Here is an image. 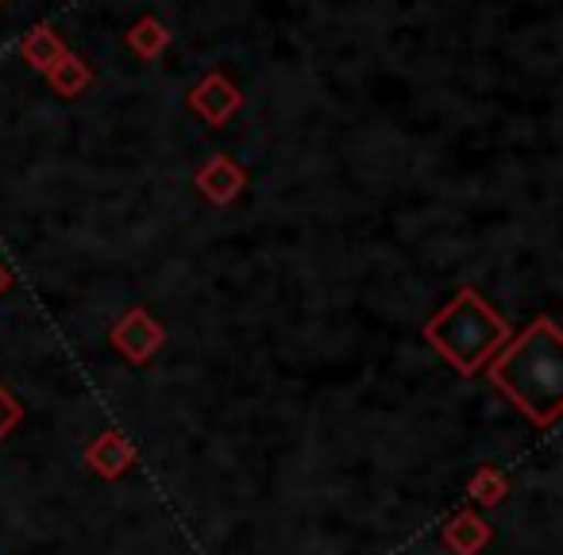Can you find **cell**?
Wrapping results in <instances>:
<instances>
[{
  "mask_svg": "<svg viewBox=\"0 0 563 555\" xmlns=\"http://www.w3.org/2000/svg\"><path fill=\"white\" fill-rule=\"evenodd\" d=\"M494 386L506 390L525 413L552 421L560 409V336L552 321H537L490 370Z\"/></svg>",
  "mask_w": 563,
  "mask_h": 555,
  "instance_id": "6da1fadb",
  "label": "cell"
},
{
  "mask_svg": "<svg viewBox=\"0 0 563 555\" xmlns=\"http://www.w3.org/2000/svg\"><path fill=\"white\" fill-rule=\"evenodd\" d=\"M506 336H509V329L490 313V306H486L475 290H463L460 298L429 324V340L463 370V375H471Z\"/></svg>",
  "mask_w": 563,
  "mask_h": 555,
  "instance_id": "7a4b0ae2",
  "label": "cell"
},
{
  "mask_svg": "<svg viewBox=\"0 0 563 555\" xmlns=\"http://www.w3.org/2000/svg\"><path fill=\"white\" fill-rule=\"evenodd\" d=\"M240 101H243V93L220 70L205 74V78L194 86V93H189V109H194L197 116H201L205 124H212V127L224 124V120L240 109Z\"/></svg>",
  "mask_w": 563,
  "mask_h": 555,
  "instance_id": "3957f363",
  "label": "cell"
},
{
  "mask_svg": "<svg viewBox=\"0 0 563 555\" xmlns=\"http://www.w3.org/2000/svg\"><path fill=\"white\" fill-rule=\"evenodd\" d=\"M197 186L205 189V193L212 197V201H232L235 193H240V186H243V170L232 163L228 155H212L209 163L197 170Z\"/></svg>",
  "mask_w": 563,
  "mask_h": 555,
  "instance_id": "277c9868",
  "label": "cell"
},
{
  "mask_svg": "<svg viewBox=\"0 0 563 555\" xmlns=\"http://www.w3.org/2000/svg\"><path fill=\"white\" fill-rule=\"evenodd\" d=\"M20 55H24L27 66H35V70L47 74L51 66H55L58 58L66 55V43L58 40L51 27H32V32L24 35V43H20Z\"/></svg>",
  "mask_w": 563,
  "mask_h": 555,
  "instance_id": "5b68a950",
  "label": "cell"
},
{
  "mask_svg": "<svg viewBox=\"0 0 563 555\" xmlns=\"http://www.w3.org/2000/svg\"><path fill=\"white\" fill-rule=\"evenodd\" d=\"M47 81H51V89H55V93L78 97V93H86V89L93 86V70H89L78 55H70V51H66V55L47 70Z\"/></svg>",
  "mask_w": 563,
  "mask_h": 555,
  "instance_id": "8992f818",
  "label": "cell"
},
{
  "mask_svg": "<svg viewBox=\"0 0 563 555\" xmlns=\"http://www.w3.org/2000/svg\"><path fill=\"white\" fill-rule=\"evenodd\" d=\"M112 340H117V344L124 347V352L132 355V359H143V355H147L151 347H155L163 336H158V329L147 321V313H140V309H135V313L124 317V324H120V329L112 332Z\"/></svg>",
  "mask_w": 563,
  "mask_h": 555,
  "instance_id": "52a82bcc",
  "label": "cell"
},
{
  "mask_svg": "<svg viewBox=\"0 0 563 555\" xmlns=\"http://www.w3.org/2000/svg\"><path fill=\"white\" fill-rule=\"evenodd\" d=\"M166 43H170V32L163 27V20H155V16H143V20H135V27L128 32V47L135 51L140 58H158L166 51Z\"/></svg>",
  "mask_w": 563,
  "mask_h": 555,
  "instance_id": "ba28073f",
  "label": "cell"
},
{
  "mask_svg": "<svg viewBox=\"0 0 563 555\" xmlns=\"http://www.w3.org/2000/svg\"><path fill=\"white\" fill-rule=\"evenodd\" d=\"M4 286H9V274H4V270H0V290H4Z\"/></svg>",
  "mask_w": 563,
  "mask_h": 555,
  "instance_id": "9c48e42d",
  "label": "cell"
},
{
  "mask_svg": "<svg viewBox=\"0 0 563 555\" xmlns=\"http://www.w3.org/2000/svg\"><path fill=\"white\" fill-rule=\"evenodd\" d=\"M0 4H4V0H0Z\"/></svg>",
  "mask_w": 563,
  "mask_h": 555,
  "instance_id": "30bf717a",
  "label": "cell"
}]
</instances>
